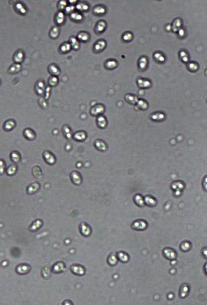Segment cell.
Wrapping results in <instances>:
<instances>
[{"label": "cell", "mask_w": 207, "mask_h": 305, "mask_svg": "<svg viewBox=\"0 0 207 305\" xmlns=\"http://www.w3.org/2000/svg\"><path fill=\"white\" fill-rule=\"evenodd\" d=\"M81 233L83 235H88L91 232L90 228L87 224H81Z\"/></svg>", "instance_id": "60d3db41"}, {"label": "cell", "mask_w": 207, "mask_h": 305, "mask_svg": "<svg viewBox=\"0 0 207 305\" xmlns=\"http://www.w3.org/2000/svg\"><path fill=\"white\" fill-rule=\"evenodd\" d=\"M23 134L24 137L29 141L34 140L36 137V134L35 131L30 128L25 129L24 131Z\"/></svg>", "instance_id": "9c48e42d"}, {"label": "cell", "mask_w": 207, "mask_h": 305, "mask_svg": "<svg viewBox=\"0 0 207 305\" xmlns=\"http://www.w3.org/2000/svg\"><path fill=\"white\" fill-rule=\"evenodd\" d=\"M105 112V107L104 105L101 104H97L96 105L92 107L90 110V114L92 116H99L102 115Z\"/></svg>", "instance_id": "6da1fadb"}, {"label": "cell", "mask_w": 207, "mask_h": 305, "mask_svg": "<svg viewBox=\"0 0 207 305\" xmlns=\"http://www.w3.org/2000/svg\"><path fill=\"white\" fill-rule=\"evenodd\" d=\"M97 122V126L100 128H106L108 124V122H107V120L106 119V117L102 115H100L97 117V122Z\"/></svg>", "instance_id": "2e32d148"}, {"label": "cell", "mask_w": 207, "mask_h": 305, "mask_svg": "<svg viewBox=\"0 0 207 305\" xmlns=\"http://www.w3.org/2000/svg\"><path fill=\"white\" fill-rule=\"evenodd\" d=\"M39 102H40L39 104H40V105L41 106V107H46V104L45 102V101L44 99H40L39 100Z\"/></svg>", "instance_id": "db71d44e"}, {"label": "cell", "mask_w": 207, "mask_h": 305, "mask_svg": "<svg viewBox=\"0 0 207 305\" xmlns=\"http://www.w3.org/2000/svg\"><path fill=\"white\" fill-rule=\"evenodd\" d=\"M137 85L138 87L141 88L147 89L151 87V83L150 81L140 78L137 80Z\"/></svg>", "instance_id": "e0dca14e"}, {"label": "cell", "mask_w": 207, "mask_h": 305, "mask_svg": "<svg viewBox=\"0 0 207 305\" xmlns=\"http://www.w3.org/2000/svg\"><path fill=\"white\" fill-rule=\"evenodd\" d=\"M117 262V257L114 255V254H112L110 255L108 258V264L113 266L115 264H116V262Z\"/></svg>", "instance_id": "7dc6e473"}, {"label": "cell", "mask_w": 207, "mask_h": 305, "mask_svg": "<svg viewBox=\"0 0 207 305\" xmlns=\"http://www.w3.org/2000/svg\"><path fill=\"white\" fill-rule=\"evenodd\" d=\"M93 12L97 16H102L106 13V7L102 5H98L94 7Z\"/></svg>", "instance_id": "7402d4cb"}, {"label": "cell", "mask_w": 207, "mask_h": 305, "mask_svg": "<svg viewBox=\"0 0 207 305\" xmlns=\"http://www.w3.org/2000/svg\"><path fill=\"white\" fill-rule=\"evenodd\" d=\"M76 38L79 41L87 42L89 41L90 36L88 32L86 31H81L78 33Z\"/></svg>", "instance_id": "7c38bea8"}, {"label": "cell", "mask_w": 207, "mask_h": 305, "mask_svg": "<svg viewBox=\"0 0 207 305\" xmlns=\"http://www.w3.org/2000/svg\"><path fill=\"white\" fill-rule=\"evenodd\" d=\"M25 59V54L21 50H17L14 54L13 60L15 63L20 64L23 62Z\"/></svg>", "instance_id": "8992f818"}, {"label": "cell", "mask_w": 207, "mask_h": 305, "mask_svg": "<svg viewBox=\"0 0 207 305\" xmlns=\"http://www.w3.org/2000/svg\"><path fill=\"white\" fill-rule=\"evenodd\" d=\"M17 170V166L14 165H12L7 168V169L6 170V172L8 176H12L16 173Z\"/></svg>", "instance_id": "d590c367"}, {"label": "cell", "mask_w": 207, "mask_h": 305, "mask_svg": "<svg viewBox=\"0 0 207 305\" xmlns=\"http://www.w3.org/2000/svg\"><path fill=\"white\" fill-rule=\"evenodd\" d=\"M180 56L181 59L183 62H184V63L188 62V53L186 52L185 51L182 50L181 52H180Z\"/></svg>", "instance_id": "ee69618b"}, {"label": "cell", "mask_w": 207, "mask_h": 305, "mask_svg": "<svg viewBox=\"0 0 207 305\" xmlns=\"http://www.w3.org/2000/svg\"><path fill=\"white\" fill-rule=\"evenodd\" d=\"M44 161L49 165H53L56 161L55 156L50 151H45L43 154Z\"/></svg>", "instance_id": "277c9868"}, {"label": "cell", "mask_w": 207, "mask_h": 305, "mask_svg": "<svg viewBox=\"0 0 207 305\" xmlns=\"http://www.w3.org/2000/svg\"><path fill=\"white\" fill-rule=\"evenodd\" d=\"M15 9L18 13L21 15H24L27 13L26 8L25 7L23 4L21 2L17 3L15 5Z\"/></svg>", "instance_id": "d4e9b609"}, {"label": "cell", "mask_w": 207, "mask_h": 305, "mask_svg": "<svg viewBox=\"0 0 207 305\" xmlns=\"http://www.w3.org/2000/svg\"><path fill=\"white\" fill-rule=\"evenodd\" d=\"M6 171V164L4 160L0 159V174H3Z\"/></svg>", "instance_id": "f907efd6"}, {"label": "cell", "mask_w": 207, "mask_h": 305, "mask_svg": "<svg viewBox=\"0 0 207 305\" xmlns=\"http://www.w3.org/2000/svg\"><path fill=\"white\" fill-rule=\"evenodd\" d=\"M70 177L72 182L75 185H79L82 182V176L80 172L77 171H74L71 172Z\"/></svg>", "instance_id": "3957f363"}, {"label": "cell", "mask_w": 207, "mask_h": 305, "mask_svg": "<svg viewBox=\"0 0 207 305\" xmlns=\"http://www.w3.org/2000/svg\"><path fill=\"white\" fill-rule=\"evenodd\" d=\"M16 126V122L13 119H9L5 122L3 126L4 130L9 131L12 130Z\"/></svg>", "instance_id": "ac0fdd59"}, {"label": "cell", "mask_w": 207, "mask_h": 305, "mask_svg": "<svg viewBox=\"0 0 207 305\" xmlns=\"http://www.w3.org/2000/svg\"><path fill=\"white\" fill-rule=\"evenodd\" d=\"M179 35H180V36H184V29H180V30H179Z\"/></svg>", "instance_id": "11a10c76"}, {"label": "cell", "mask_w": 207, "mask_h": 305, "mask_svg": "<svg viewBox=\"0 0 207 305\" xmlns=\"http://www.w3.org/2000/svg\"><path fill=\"white\" fill-rule=\"evenodd\" d=\"M35 88L36 93L39 95H42L45 93V84L41 80L36 83Z\"/></svg>", "instance_id": "5b68a950"}, {"label": "cell", "mask_w": 207, "mask_h": 305, "mask_svg": "<svg viewBox=\"0 0 207 305\" xmlns=\"http://www.w3.org/2000/svg\"><path fill=\"white\" fill-rule=\"evenodd\" d=\"M76 9L78 12H86L89 9V6L87 3L84 2H79L75 6Z\"/></svg>", "instance_id": "9a60e30c"}, {"label": "cell", "mask_w": 207, "mask_h": 305, "mask_svg": "<svg viewBox=\"0 0 207 305\" xmlns=\"http://www.w3.org/2000/svg\"><path fill=\"white\" fill-rule=\"evenodd\" d=\"M106 28V23L105 21H99L95 27V31L97 33H101L105 31Z\"/></svg>", "instance_id": "4fadbf2b"}, {"label": "cell", "mask_w": 207, "mask_h": 305, "mask_svg": "<svg viewBox=\"0 0 207 305\" xmlns=\"http://www.w3.org/2000/svg\"><path fill=\"white\" fill-rule=\"evenodd\" d=\"M63 133L65 137L67 139H71L72 137V133L70 127L67 125H65L63 127Z\"/></svg>", "instance_id": "4dcf8cb0"}, {"label": "cell", "mask_w": 207, "mask_h": 305, "mask_svg": "<svg viewBox=\"0 0 207 305\" xmlns=\"http://www.w3.org/2000/svg\"><path fill=\"white\" fill-rule=\"evenodd\" d=\"M134 200L135 203L139 206H143L144 205V201L141 195L137 194L134 197Z\"/></svg>", "instance_id": "7bdbcfd3"}, {"label": "cell", "mask_w": 207, "mask_h": 305, "mask_svg": "<svg viewBox=\"0 0 207 305\" xmlns=\"http://www.w3.org/2000/svg\"><path fill=\"white\" fill-rule=\"evenodd\" d=\"M71 46L69 42H64L60 46L59 51L61 53L65 54L69 52L71 50Z\"/></svg>", "instance_id": "484cf974"}, {"label": "cell", "mask_w": 207, "mask_h": 305, "mask_svg": "<svg viewBox=\"0 0 207 305\" xmlns=\"http://www.w3.org/2000/svg\"><path fill=\"white\" fill-rule=\"evenodd\" d=\"M106 41L101 39L98 40L94 45L93 49L94 52L96 53H100L103 50L106 48Z\"/></svg>", "instance_id": "7a4b0ae2"}, {"label": "cell", "mask_w": 207, "mask_h": 305, "mask_svg": "<svg viewBox=\"0 0 207 305\" xmlns=\"http://www.w3.org/2000/svg\"><path fill=\"white\" fill-rule=\"evenodd\" d=\"M69 17L71 21H74L75 22H80L83 19V15L78 11L73 12L69 15Z\"/></svg>", "instance_id": "ffe728a7"}, {"label": "cell", "mask_w": 207, "mask_h": 305, "mask_svg": "<svg viewBox=\"0 0 207 305\" xmlns=\"http://www.w3.org/2000/svg\"><path fill=\"white\" fill-rule=\"evenodd\" d=\"M117 257L120 259L121 262H128L129 259V257L126 252H120L117 254Z\"/></svg>", "instance_id": "8d00e7d4"}, {"label": "cell", "mask_w": 207, "mask_h": 305, "mask_svg": "<svg viewBox=\"0 0 207 305\" xmlns=\"http://www.w3.org/2000/svg\"><path fill=\"white\" fill-rule=\"evenodd\" d=\"M49 72L53 76H59L61 73V70L57 65L55 64L50 65L48 67Z\"/></svg>", "instance_id": "8fae6325"}, {"label": "cell", "mask_w": 207, "mask_h": 305, "mask_svg": "<svg viewBox=\"0 0 207 305\" xmlns=\"http://www.w3.org/2000/svg\"><path fill=\"white\" fill-rule=\"evenodd\" d=\"M125 99L129 103L131 104H135L137 103L138 100L137 97L131 94H127L125 97Z\"/></svg>", "instance_id": "e575fe53"}, {"label": "cell", "mask_w": 207, "mask_h": 305, "mask_svg": "<svg viewBox=\"0 0 207 305\" xmlns=\"http://www.w3.org/2000/svg\"><path fill=\"white\" fill-rule=\"evenodd\" d=\"M11 159L15 163H19L21 161V155L17 151H14L11 153Z\"/></svg>", "instance_id": "1f68e13d"}, {"label": "cell", "mask_w": 207, "mask_h": 305, "mask_svg": "<svg viewBox=\"0 0 207 305\" xmlns=\"http://www.w3.org/2000/svg\"><path fill=\"white\" fill-rule=\"evenodd\" d=\"M60 35V29L57 26H54L51 28L49 32V36L52 39H56Z\"/></svg>", "instance_id": "4316f807"}, {"label": "cell", "mask_w": 207, "mask_h": 305, "mask_svg": "<svg viewBox=\"0 0 207 305\" xmlns=\"http://www.w3.org/2000/svg\"><path fill=\"white\" fill-rule=\"evenodd\" d=\"M191 247V244L189 243L188 242H184L181 246V250L184 252H186V251L190 250Z\"/></svg>", "instance_id": "c3c4849f"}, {"label": "cell", "mask_w": 207, "mask_h": 305, "mask_svg": "<svg viewBox=\"0 0 207 305\" xmlns=\"http://www.w3.org/2000/svg\"><path fill=\"white\" fill-rule=\"evenodd\" d=\"M59 83V79L56 76H51L48 80V83L50 86L55 87L58 85Z\"/></svg>", "instance_id": "74e56055"}, {"label": "cell", "mask_w": 207, "mask_h": 305, "mask_svg": "<svg viewBox=\"0 0 207 305\" xmlns=\"http://www.w3.org/2000/svg\"><path fill=\"white\" fill-rule=\"evenodd\" d=\"M54 21L58 25H61L64 23L65 21V16L62 11H59L55 14Z\"/></svg>", "instance_id": "ba28073f"}, {"label": "cell", "mask_w": 207, "mask_h": 305, "mask_svg": "<svg viewBox=\"0 0 207 305\" xmlns=\"http://www.w3.org/2000/svg\"><path fill=\"white\" fill-rule=\"evenodd\" d=\"M32 173L36 178L39 179L41 178L42 172L41 168L38 166H35L32 167Z\"/></svg>", "instance_id": "83f0119b"}, {"label": "cell", "mask_w": 207, "mask_h": 305, "mask_svg": "<svg viewBox=\"0 0 207 305\" xmlns=\"http://www.w3.org/2000/svg\"><path fill=\"white\" fill-rule=\"evenodd\" d=\"M147 223H146L143 220H137L133 223L132 227L133 229L136 230H143L147 228Z\"/></svg>", "instance_id": "52a82bcc"}, {"label": "cell", "mask_w": 207, "mask_h": 305, "mask_svg": "<svg viewBox=\"0 0 207 305\" xmlns=\"http://www.w3.org/2000/svg\"><path fill=\"white\" fill-rule=\"evenodd\" d=\"M69 43L70 44L71 48H73L75 50H77L79 48V47H80L79 41L74 36H71L69 38Z\"/></svg>", "instance_id": "44dd1931"}, {"label": "cell", "mask_w": 207, "mask_h": 305, "mask_svg": "<svg viewBox=\"0 0 207 305\" xmlns=\"http://www.w3.org/2000/svg\"><path fill=\"white\" fill-rule=\"evenodd\" d=\"M153 57H154V59L156 60V61L158 62L159 63H162L164 62L166 60V58L163 55V54L161 52H156V53H154Z\"/></svg>", "instance_id": "d6a6232c"}, {"label": "cell", "mask_w": 207, "mask_h": 305, "mask_svg": "<svg viewBox=\"0 0 207 305\" xmlns=\"http://www.w3.org/2000/svg\"><path fill=\"white\" fill-rule=\"evenodd\" d=\"M94 146L100 151H104L106 149L107 146L101 140H97L94 142Z\"/></svg>", "instance_id": "cb8c5ba5"}, {"label": "cell", "mask_w": 207, "mask_h": 305, "mask_svg": "<svg viewBox=\"0 0 207 305\" xmlns=\"http://www.w3.org/2000/svg\"><path fill=\"white\" fill-rule=\"evenodd\" d=\"M187 68L190 71L195 72L198 70L199 67L197 63H196L195 62H191V63H189L187 65Z\"/></svg>", "instance_id": "b9f144b4"}, {"label": "cell", "mask_w": 207, "mask_h": 305, "mask_svg": "<svg viewBox=\"0 0 207 305\" xmlns=\"http://www.w3.org/2000/svg\"><path fill=\"white\" fill-rule=\"evenodd\" d=\"M137 104L138 107L141 110H146L148 107V105L147 102H146L143 100H138Z\"/></svg>", "instance_id": "f35d334b"}, {"label": "cell", "mask_w": 207, "mask_h": 305, "mask_svg": "<svg viewBox=\"0 0 207 305\" xmlns=\"http://www.w3.org/2000/svg\"><path fill=\"white\" fill-rule=\"evenodd\" d=\"M181 289H183V290H181V295L183 297H185L186 295H187V292L188 291V287L185 286V285H183L182 287H181Z\"/></svg>", "instance_id": "f5cc1de1"}, {"label": "cell", "mask_w": 207, "mask_h": 305, "mask_svg": "<svg viewBox=\"0 0 207 305\" xmlns=\"http://www.w3.org/2000/svg\"><path fill=\"white\" fill-rule=\"evenodd\" d=\"M138 65L139 68L141 70H145L148 66L147 58L145 56L141 57L138 60Z\"/></svg>", "instance_id": "603a6c76"}, {"label": "cell", "mask_w": 207, "mask_h": 305, "mask_svg": "<svg viewBox=\"0 0 207 305\" xmlns=\"http://www.w3.org/2000/svg\"><path fill=\"white\" fill-rule=\"evenodd\" d=\"M21 69V64L18 63H14L9 67V69L8 70L9 73L11 74H16L19 73Z\"/></svg>", "instance_id": "d6986e66"}, {"label": "cell", "mask_w": 207, "mask_h": 305, "mask_svg": "<svg viewBox=\"0 0 207 305\" xmlns=\"http://www.w3.org/2000/svg\"><path fill=\"white\" fill-rule=\"evenodd\" d=\"M40 185L38 183H34L29 186L27 188V193L28 194H34L39 190Z\"/></svg>", "instance_id": "f546056e"}, {"label": "cell", "mask_w": 207, "mask_h": 305, "mask_svg": "<svg viewBox=\"0 0 207 305\" xmlns=\"http://www.w3.org/2000/svg\"><path fill=\"white\" fill-rule=\"evenodd\" d=\"M145 202L148 206H154L156 204V199L151 196H147L145 198Z\"/></svg>", "instance_id": "836d02e7"}, {"label": "cell", "mask_w": 207, "mask_h": 305, "mask_svg": "<svg viewBox=\"0 0 207 305\" xmlns=\"http://www.w3.org/2000/svg\"><path fill=\"white\" fill-rule=\"evenodd\" d=\"M75 7L73 5H69V6H67L65 9V12L66 14H71L73 12H74L75 11Z\"/></svg>", "instance_id": "681fc988"}, {"label": "cell", "mask_w": 207, "mask_h": 305, "mask_svg": "<svg viewBox=\"0 0 207 305\" xmlns=\"http://www.w3.org/2000/svg\"><path fill=\"white\" fill-rule=\"evenodd\" d=\"M133 38V35L131 32H126L125 33L123 36V40L125 42H129L131 41Z\"/></svg>", "instance_id": "f6af8a7d"}, {"label": "cell", "mask_w": 207, "mask_h": 305, "mask_svg": "<svg viewBox=\"0 0 207 305\" xmlns=\"http://www.w3.org/2000/svg\"><path fill=\"white\" fill-rule=\"evenodd\" d=\"M74 140L77 141H84L87 138V133L85 131H77L73 135Z\"/></svg>", "instance_id": "5bb4252c"}, {"label": "cell", "mask_w": 207, "mask_h": 305, "mask_svg": "<svg viewBox=\"0 0 207 305\" xmlns=\"http://www.w3.org/2000/svg\"><path fill=\"white\" fill-rule=\"evenodd\" d=\"M105 67L107 69H114L117 66V62L115 60H108L105 63Z\"/></svg>", "instance_id": "f1b7e54d"}, {"label": "cell", "mask_w": 207, "mask_h": 305, "mask_svg": "<svg viewBox=\"0 0 207 305\" xmlns=\"http://www.w3.org/2000/svg\"><path fill=\"white\" fill-rule=\"evenodd\" d=\"M67 2L66 1H64V0H62V1H60L59 3H58V7L59 9L60 10V11H64L65 9V8L66 7L67 5Z\"/></svg>", "instance_id": "bcb514c9"}, {"label": "cell", "mask_w": 207, "mask_h": 305, "mask_svg": "<svg viewBox=\"0 0 207 305\" xmlns=\"http://www.w3.org/2000/svg\"><path fill=\"white\" fill-rule=\"evenodd\" d=\"M163 254L164 256L169 260L175 259L176 257V252L170 248H166L164 249Z\"/></svg>", "instance_id": "30bf717a"}, {"label": "cell", "mask_w": 207, "mask_h": 305, "mask_svg": "<svg viewBox=\"0 0 207 305\" xmlns=\"http://www.w3.org/2000/svg\"><path fill=\"white\" fill-rule=\"evenodd\" d=\"M182 25V22L180 19H176V20H175L174 23H173V28H176V30L175 31H176L177 29H179L180 30V28H181V26Z\"/></svg>", "instance_id": "816d5d0a"}, {"label": "cell", "mask_w": 207, "mask_h": 305, "mask_svg": "<svg viewBox=\"0 0 207 305\" xmlns=\"http://www.w3.org/2000/svg\"><path fill=\"white\" fill-rule=\"evenodd\" d=\"M151 118L155 121L162 120L164 118V115L161 112H156L155 114H153V115H152Z\"/></svg>", "instance_id": "ab89813d"}]
</instances>
